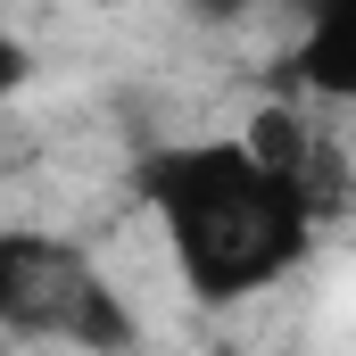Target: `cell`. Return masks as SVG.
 Returning a JSON list of instances; mask_svg holds the SVG:
<instances>
[{
	"label": "cell",
	"instance_id": "6",
	"mask_svg": "<svg viewBox=\"0 0 356 356\" xmlns=\"http://www.w3.org/2000/svg\"><path fill=\"white\" fill-rule=\"evenodd\" d=\"M25 75H33V58H25V42L0 25V99H17V91H25Z\"/></svg>",
	"mask_w": 356,
	"mask_h": 356
},
{
	"label": "cell",
	"instance_id": "1",
	"mask_svg": "<svg viewBox=\"0 0 356 356\" xmlns=\"http://www.w3.org/2000/svg\"><path fill=\"white\" fill-rule=\"evenodd\" d=\"M141 191L166 224V249H175L191 298H207V307L266 290L307 249L315 199L298 182L266 175L241 141H166L141 166Z\"/></svg>",
	"mask_w": 356,
	"mask_h": 356
},
{
	"label": "cell",
	"instance_id": "7",
	"mask_svg": "<svg viewBox=\"0 0 356 356\" xmlns=\"http://www.w3.org/2000/svg\"><path fill=\"white\" fill-rule=\"evenodd\" d=\"M8 348H17V340H8V332H0V356H8Z\"/></svg>",
	"mask_w": 356,
	"mask_h": 356
},
{
	"label": "cell",
	"instance_id": "4",
	"mask_svg": "<svg viewBox=\"0 0 356 356\" xmlns=\"http://www.w3.org/2000/svg\"><path fill=\"white\" fill-rule=\"evenodd\" d=\"M241 149H249L266 175H282V182H298V191H307L315 133H307V116H298V108H282V99H273V108H257V116H249V133H241Z\"/></svg>",
	"mask_w": 356,
	"mask_h": 356
},
{
	"label": "cell",
	"instance_id": "3",
	"mask_svg": "<svg viewBox=\"0 0 356 356\" xmlns=\"http://www.w3.org/2000/svg\"><path fill=\"white\" fill-rule=\"evenodd\" d=\"M298 83L323 99H356V0H323L298 25Z\"/></svg>",
	"mask_w": 356,
	"mask_h": 356
},
{
	"label": "cell",
	"instance_id": "5",
	"mask_svg": "<svg viewBox=\"0 0 356 356\" xmlns=\"http://www.w3.org/2000/svg\"><path fill=\"white\" fill-rule=\"evenodd\" d=\"M133 332H141V323H133V307H124V298H116V282L99 273L67 340H75V348H91V356H124V348H133Z\"/></svg>",
	"mask_w": 356,
	"mask_h": 356
},
{
	"label": "cell",
	"instance_id": "2",
	"mask_svg": "<svg viewBox=\"0 0 356 356\" xmlns=\"http://www.w3.org/2000/svg\"><path fill=\"white\" fill-rule=\"evenodd\" d=\"M91 282H99V266H91L75 241H58V232H25V224H8L0 232V332L17 340H67L75 332V315H83Z\"/></svg>",
	"mask_w": 356,
	"mask_h": 356
}]
</instances>
